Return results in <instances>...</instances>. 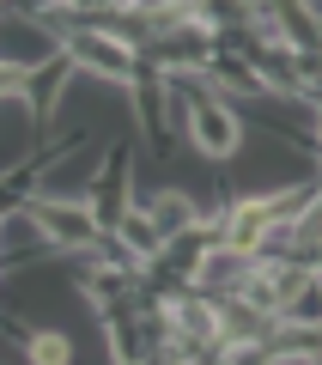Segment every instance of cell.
Wrapping results in <instances>:
<instances>
[{"label": "cell", "mask_w": 322, "mask_h": 365, "mask_svg": "<svg viewBox=\"0 0 322 365\" xmlns=\"http://www.w3.org/2000/svg\"><path fill=\"white\" fill-rule=\"evenodd\" d=\"M103 232H116L122 244L134 250V262H140V268H152V262L165 256V237H158V225H152V213H146L140 201H128V207H122L116 220L103 225Z\"/></svg>", "instance_id": "obj_6"}, {"label": "cell", "mask_w": 322, "mask_h": 365, "mask_svg": "<svg viewBox=\"0 0 322 365\" xmlns=\"http://www.w3.org/2000/svg\"><path fill=\"white\" fill-rule=\"evenodd\" d=\"M25 201H31V213L43 220V232H49V244L61 256H85L103 237V220L91 207V195H25Z\"/></svg>", "instance_id": "obj_2"}, {"label": "cell", "mask_w": 322, "mask_h": 365, "mask_svg": "<svg viewBox=\"0 0 322 365\" xmlns=\"http://www.w3.org/2000/svg\"><path fill=\"white\" fill-rule=\"evenodd\" d=\"M13 335H19V359L25 365H73L79 359L73 335L61 323H19Z\"/></svg>", "instance_id": "obj_5"}, {"label": "cell", "mask_w": 322, "mask_h": 365, "mask_svg": "<svg viewBox=\"0 0 322 365\" xmlns=\"http://www.w3.org/2000/svg\"><path fill=\"white\" fill-rule=\"evenodd\" d=\"M182 140H189V153L207 158V165H232L249 146V122H244V110H237L232 98L207 91V98L189 104V116H182Z\"/></svg>", "instance_id": "obj_1"}, {"label": "cell", "mask_w": 322, "mask_h": 365, "mask_svg": "<svg viewBox=\"0 0 322 365\" xmlns=\"http://www.w3.org/2000/svg\"><path fill=\"white\" fill-rule=\"evenodd\" d=\"M249 274H256V256L249 250H232V244H213L194 256V268H189V287L201 292V299H237V292L249 287Z\"/></svg>", "instance_id": "obj_3"}, {"label": "cell", "mask_w": 322, "mask_h": 365, "mask_svg": "<svg viewBox=\"0 0 322 365\" xmlns=\"http://www.w3.org/2000/svg\"><path fill=\"white\" fill-rule=\"evenodd\" d=\"M140 207L152 213V225H158V237H182V232H194V225H207L201 220V195H189V189H177V182H158L152 195H140Z\"/></svg>", "instance_id": "obj_4"}]
</instances>
